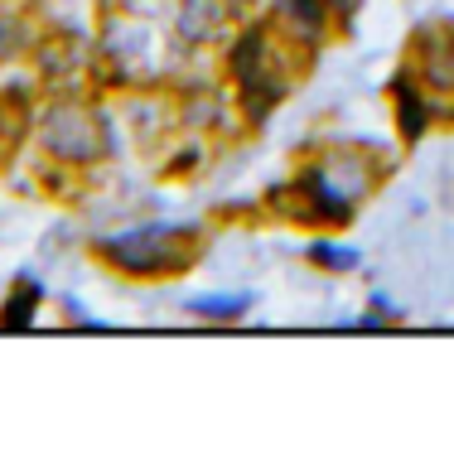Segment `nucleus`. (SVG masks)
Here are the masks:
<instances>
[{
	"label": "nucleus",
	"mask_w": 454,
	"mask_h": 459,
	"mask_svg": "<svg viewBox=\"0 0 454 459\" xmlns=\"http://www.w3.org/2000/svg\"><path fill=\"white\" fill-rule=\"evenodd\" d=\"M286 10H296V20H300V24H310V30L319 24V10H314V0H286Z\"/></svg>",
	"instance_id": "obj_2"
},
{
	"label": "nucleus",
	"mask_w": 454,
	"mask_h": 459,
	"mask_svg": "<svg viewBox=\"0 0 454 459\" xmlns=\"http://www.w3.org/2000/svg\"><path fill=\"white\" fill-rule=\"evenodd\" d=\"M314 262H324V266H353L358 256H353V252H329V247H314Z\"/></svg>",
	"instance_id": "obj_3"
},
{
	"label": "nucleus",
	"mask_w": 454,
	"mask_h": 459,
	"mask_svg": "<svg viewBox=\"0 0 454 459\" xmlns=\"http://www.w3.org/2000/svg\"><path fill=\"white\" fill-rule=\"evenodd\" d=\"M247 305H252L247 295H237V300H193L189 309H199V315H242Z\"/></svg>",
	"instance_id": "obj_1"
}]
</instances>
